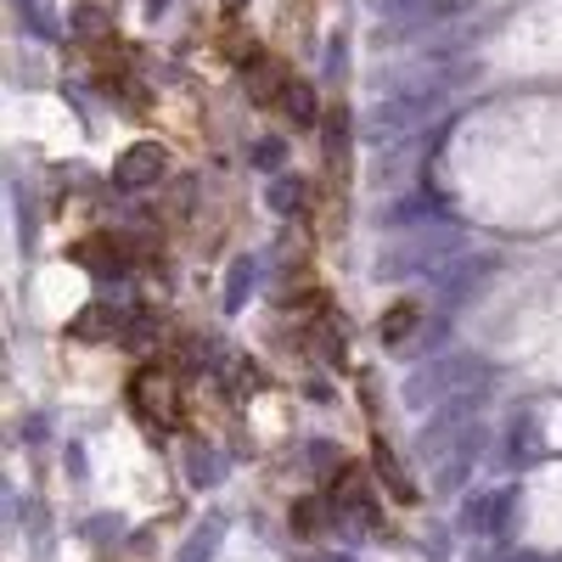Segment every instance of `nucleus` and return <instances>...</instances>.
Returning <instances> with one entry per match:
<instances>
[{
  "instance_id": "4",
  "label": "nucleus",
  "mask_w": 562,
  "mask_h": 562,
  "mask_svg": "<svg viewBox=\"0 0 562 562\" xmlns=\"http://www.w3.org/2000/svg\"><path fill=\"white\" fill-rule=\"evenodd\" d=\"M411 315H416L411 304H400V310H389V315H383V338H389V344H400V338H405V326H411Z\"/></svg>"
},
{
  "instance_id": "3",
  "label": "nucleus",
  "mask_w": 562,
  "mask_h": 562,
  "mask_svg": "<svg viewBox=\"0 0 562 562\" xmlns=\"http://www.w3.org/2000/svg\"><path fill=\"white\" fill-rule=\"evenodd\" d=\"M281 102H288V113H293L299 124H310V119H315V90H310L304 79H288V90H281Z\"/></svg>"
},
{
  "instance_id": "5",
  "label": "nucleus",
  "mask_w": 562,
  "mask_h": 562,
  "mask_svg": "<svg viewBox=\"0 0 562 562\" xmlns=\"http://www.w3.org/2000/svg\"><path fill=\"white\" fill-rule=\"evenodd\" d=\"M293 524H299V529L310 535V529L321 524V501H299V512H293Z\"/></svg>"
},
{
  "instance_id": "1",
  "label": "nucleus",
  "mask_w": 562,
  "mask_h": 562,
  "mask_svg": "<svg viewBox=\"0 0 562 562\" xmlns=\"http://www.w3.org/2000/svg\"><path fill=\"white\" fill-rule=\"evenodd\" d=\"M130 405L140 411V422H153L158 434L186 428V411H180V389L164 366H140L135 383H130Z\"/></svg>"
},
{
  "instance_id": "2",
  "label": "nucleus",
  "mask_w": 562,
  "mask_h": 562,
  "mask_svg": "<svg viewBox=\"0 0 562 562\" xmlns=\"http://www.w3.org/2000/svg\"><path fill=\"white\" fill-rule=\"evenodd\" d=\"M113 175H119V186H130V192H135V186H153L164 175V147H147V140H140V147H130L119 158Z\"/></svg>"
}]
</instances>
